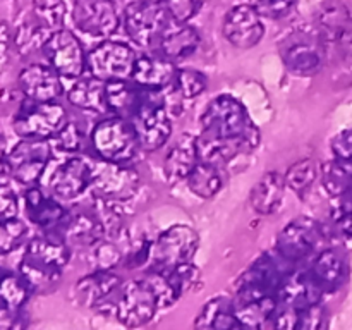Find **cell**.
Listing matches in <instances>:
<instances>
[{
	"mask_svg": "<svg viewBox=\"0 0 352 330\" xmlns=\"http://www.w3.org/2000/svg\"><path fill=\"white\" fill-rule=\"evenodd\" d=\"M71 260V248L64 239L36 237L31 241L21 263V275L33 291H50L60 280V272Z\"/></svg>",
	"mask_w": 352,
	"mask_h": 330,
	"instance_id": "1",
	"label": "cell"
},
{
	"mask_svg": "<svg viewBox=\"0 0 352 330\" xmlns=\"http://www.w3.org/2000/svg\"><path fill=\"white\" fill-rule=\"evenodd\" d=\"M201 133L223 140L244 141L251 150L260 144V131L243 103L230 95H220L210 102L201 116Z\"/></svg>",
	"mask_w": 352,
	"mask_h": 330,
	"instance_id": "2",
	"label": "cell"
},
{
	"mask_svg": "<svg viewBox=\"0 0 352 330\" xmlns=\"http://www.w3.org/2000/svg\"><path fill=\"white\" fill-rule=\"evenodd\" d=\"M91 143L102 160L116 164H127L141 148L133 124L119 116L96 124L91 133Z\"/></svg>",
	"mask_w": 352,
	"mask_h": 330,
	"instance_id": "3",
	"label": "cell"
},
{
	"mask_svg": "<svg viewBox=\"0 0 352 330\" xmlns=\"http://www.w3.org/2000/svg\"><path fill=\"white\" fill-rule=\"evenodd\" d=\"M198 234L189 226H172L151 241L148 270L162 272L174 268L181 263H188L198 250Z\"/></svg>",
	"mask_w": 352,
	"mask_h": 330,
	"instance_id": "4",
	"label": "cell"
},
{
	"mask_svg": "<svg viewBox=\"0 0 352 330\" xmlns=\"http://www.w3.org/2000/svg\"><path fill=\"white\" fill-rule=\"evenodd\" d=\"M168 14L164 0H136L124 10V28L131 40L140 47H150L153 41H160L167 30Z\"/></svg>",
	"mask_w": 352,
	"mask_h": 330,
	"instance_id": "5",
	"label": "cell"
},
{
	"mask_svg": "<svg viewBox=\"0 0 352 330\" xmlns=\"http://www.w3.org/2000/svg\"><path fill=\"white\" fill-rule=\"evenodd\" d=\"M50 162V144L41 138H24L3 155V174H10L12 179L26 186L36 184L43 175Z\"/></svg>",
	"mask_w": 352,
	"mask_h": 330,
	"instance_id": "6",
	"label": "cell"
},
{
	"mask_svg": "<svg viewBox=\"0 0 352 330\" xmlns=\"http://www.w3.org/2000/svg\"><path fill=\"white\" fill-rule=\"evenodd\" d=\"M67 124L64 107L55 102H36L28 98L14 117V129L23 138L50 140Z\"/></svg>",
	"mask_w": 352,
	"mask_h": 330,
	"instance_id": "7",
	"label": "cell"
},
{
	"mask_svg": "<svg viewBox=\"0 0 352 330\" xmlns=\"http://www.w3.org/2000/svg\"><path fill=\"white\" fill-rule=\"evenodd\" d=\"M160 308L158 298L146 278L124 282L113 309L120 323L126 327H141L150 322Z\"/></svg>",
	"mask_w": 352,
	"mask_h": 330,
	"instance_id": "8",
	"label": "cell"
},
{
	"mask_svg": "<svg viewBox=\"0 0 352 330\" xmlns=\"http://www.w3.org/2000/svg\"><path fill=\"white\" fill-rule=\"evenodd\" d=\"M91 188L100 201H124L140 189V174L126 164L103 160L102 165L93 168Z\"/></svg>",
	"mask_w": 352,
	"mask_h": 330,
	"instance_id": "9",
	"label": "cell"
},
{
	"mask_svg": "<svg viewBox=\"0 0 352 330\" xmlns=\"http://www.w3.org/2000/svg\"><path fill=\"white\" fill-rule=\"evenodd\" d=\"M136 58L129 45L120 41H103L88 54V69L91 76L105 82L127 79L133 76Z\"/></svg>",
	"mask_w": 352,
	"mask_h": 330,
	"instance_id": "10",
	"label": "cell"
},
{
	"mask_svg": "<svg viewBox=\"0 0 352 330\" xmlns=\"http://www.w3.org/2000/svg\"><path fill=\"white\" fill-rule=\"evenodd\" d=\"M52 67L65 78H79L88 67V55L72 31L57 30L48 36L43 47Z\"/></svg>",
	"mask_w": 352,
	"mask_h": 330,
	"instance_id": "11",
	"label": "cell"
},
{
	"mask_svg": "<svg viewBox=\"0 0 352 330\" xmlns=\"http://www.w3.org/2000/svg\"><path fill=\"white\" fill-rule=\"evenodd\" d=\"M140 146L144 151H155L164 146L172 134L170 117L162 102H153L151 96H144V103L133 117Z\"/></svg>",
	"mask_w": 352,
	"mask_h": 330,
	"instance_id": "12",
	"label": "cell"
},
{
	"mask_svg": "<svg viewBox=\"0 0 352 330\" xmlns=\"http://www.w3.org/2000/svg\"><path fill=\"white\" fill-rule=\"evenodd\" d=\"M322 239L318 222L309 217H298L280 230L277 237V251L291 263L301 261L315 253Z\"/></svg>",
	"mask_w": 352,
	"mask_h": 330,
	"instance_id": "13",
	"label": "cell"
},
{
	"mask_svg": "<svg viewBox=\"0 0 352 330\" xmlns=\"http://www.w3.org/2000/svg\"><path fill=\"white\" fill-rule=\"evenodd\" d=\"M72 19L79 30L93 36H109L120 24L112 0H76Z\"/></svg>",
	"mask_w": 352,
	"mask_h": 330,
	"instance_id": "14",
	"label": "cell"
},
{
	"mask_svg": "<svg viewBox=\"0 0 352 330\" xmlns=\"http://www.w3.org/2000/svg\"><path fill=\"white\" fill-rule=\"evenodd\" d=\"M261 17L250 2L230 9L223 21V34L229 43L237 48H251L260 43L265 34Z\"/></svg>",
	"mask_w": 352,
	"mask_h": 330,
	"instance_id": "15",
	"label": "cell"
},
{
	"mask_svg": "<svg viewBox=\"0 0 352 330\" xmlns=\"http://www.w3.org/2000/svg\"><path fill=\"white\" fill-rule=\"evenodd\" d=\"M122 280L112 270H95L93 274L86 275L78 280L74 287L76 301L86 308L105 309L112 308V302L117 301Z\"/></svg>",
	"mask_w": 352,
	"mask_h": 330,
	"instance_id": "16",
	"label": "cell"
},
{
	"mask_svg": "<svg viewBox=\"0 0 352 330\" xmlns=\"http://www.w3.org/2000/svg\"><path fill=\"white\" fill-rule=\"evenodd\" d=\"M323 292L325 291L309 268L308 270L289 272L278 289V305L302 311L308 306L320 302Z\"/></svg>",
	"mask_w": 352,
	"mask_h": 330,
	"instance_id": "17",
	"label": "cell"
},
{
	"mask_svg": "<svg viewBox=\"0 0 352 330\" xmlns=\"http://www.w3.org/2000/svg\"><path fill=\"white\" fill-rule=\"evenodd\" d=\"M54 67L41 64L26 65L19 72V88L30 100L55 102L62 93V82Z\"/></svg>",
	"mask_w": 352,
	"mask_h": 330,
	"instance_id": "18",
	"label": "cell"
},
{
	"mask_svg": "<svg viewBox=\"0 0 352 330\" xmlns=\"http://www.w3.org/2000/svg\"><path fill=\"white\" fill-rule=\"evenodd\" d=\"M93 167L82 158H69L52 175V192L58 198L74 199L91 186Z\"/></svg>",
	"mask_w": 352,
	"mask_h": 330,
	"instance_id": "19",
	"label": "cell"
},
{
	"mask_svg": "<svg viewBox=\"0 0 352 330\" xmlns=\"http://www.w3.org/2000/svg\"><path fill=\"white\" fill-rule=\"evenodd\" d=\"M179 69H175V64L172 58L164 55L160 52L158 55H141L136 58L133 69V79L138 86L144 89H158L167 88L175 81Z\"/></svg>",
	"mask_w": 352,
	"mask_h": 330,
	"instance_id": "20",
	"label": "cell"
},
{
	"mask_svg": "<svg viewBox=\"0 0 352 330\" xmlns=\"http://www.w3.org/2000/svg\"><path fill=\"white\" fill-rule=\"evenodd\" d=\"M198 144L191 134H182L177 143L170 148L164 162V172L170 182L188 181L189 174L198 165Z\"/></svg>",
	"mask_w": 352,
	"mask_h": 330,
	"instance_id": "21",
	"label": "cell"
},
{
	"mask_svg": "<svg viewBox=\"0 0 352 330\" xmlns=\"http://www.w3.org/2000/svg\"><path fill=\"white\" fill-rule=\"evenodd\" d=\"M144 88L138 86L136 82H127L126 79H113V81H107L105 86V96H107V107L112 110L116 116L131 117L133 119L136 116L138 110L144 103V96L146 93L143 91Z\"/></svg>",
	"mask_w": 352,
	"mask_h": 330,
	"instance_id": "22",
	"label": "cell"
},
{
	"mask_svg": "<svg viewBox=\"0 0 352 330\" xmlns=\"http://www.w3.org/2000/svg\"><path fill=\"white\" fill-rule=\"evenodd\" d=\"M282 60L294 74L311 76L322 65V52L315 41L296 38L282 47Z\"/></svg>",
	"mask_w": 352,
	"mask_h": 330,
	"instance_id": "23",
	"label": "cell"
},
{
	"mask_svg": "<svg viewBox=\"0 0 352 330\" xmlns=\"http://www.w3.org/2000/svg\"><path fill=\"white\" fill-rule=\"evenodd\" d=\"M277 294L234 299L237 322H239L241 327H251V329H261L268 322H272L275 311H277Z\"/></svg>",
	"mask_w": 352,
	"mask_h": 330,
	"instance_id": "24",
	"label": "cell"
},
{
	"mask_svg": "<svg viewBox=\"0 0 352 330\" xmlns=\"http://www.w3.org/2000/svg\"><path fill=\"white\" fill-rule=\"evenodd\" d=\"M198 31L181 21H174L172 26H167L160 38V52L174 62L189 57L198 48Z\"/></svg>",
	"mask_w": 352,
	"mask_h": 330,
	"instance_id": "25",
	"label": "cell"
},
{
	"mask_svg": "<svg viewBox=\"0 0 352 330\" xmlns=\"http://www.w3.org/2000/svg\"><path fill=\"white\" fill-rule=\"evenodd\" d=\"M198 144V157L199 162H208L223 167V164L230 162L241 153H251V148L244 141L239 140H223V138L210 136V134L201 133L196 138Z\"/></svg>",
	"mask_w": 352,
	"mask_h": 330,
	"instance_id": "26",
	"label": "cell"
},
{
	"mask_svg": "<svg viewBox=\"0 0 352 330\" xmlns=\"http://www.w3.org/2000/svg\"><path fill=\"white\" fill-rule=\"evenodd\" d=\"M26 212L33 223L50 229L60 223L65 217V210L54 196H48L38 188L28 189L26 192Z\"/></svg>",
	"mask_w": 352,
	"mask_h": 330,
	"instance_id": "27",
	"label": "cell"
},
{
	"mask_svg": "<svg viewBox=\"0 0 352 330\" xmlns=\"http://www.w3.org/2000/svg\"><path fill=\"white\" fill-rule=\"evenodd\" d=\"M285 186V179L278 172H267L251 191L250 199L254 212L260 215H272L277 212L284 198Z\"/></svg>",
	"mask_w": 352,
	"mask_h": 330,
	"instance_id": "28",
	"label": "cell"
},
{
	"mask_svg": "<svg viewBox=\"0 0 352 330\" xmlns=\"http://www.w3.org/2000/svg\"><path fill=\"white\" fill-rule=\"evenodd\" d=\"M65 243L72 246H89L93 248L105 236V223L91 213H78L71 217L65 226Z\"/></svg>",
	"mask_w": 352,
	"mask_h": 330,
	"instance_id": "29",
	"label": "cell"
},
{
	"mask_svg": "<svg viewBox=\"0 0 352 330\" xmlns=\"http://www.w3.org/2000/svg\"><path fill=\"white\" fill-rule=\"evenodd\" d=\"M105 86L107 82L95 78V76L79 79L69 89L67 98L78 109L89 110V112H105V110H109V107H107Z\"/></svg>",
	"mask_w": 352,
	"mask_h": 330,
	"instance_id": "30",
	"label": "cell"
},
{
	"mask_svg": "<svg viewBox=\"0 0 352 330\" xmlns=\"http://www.w3.org/2000/svg\"><path fill=\"white\" fill-rule=\"evenodd\" d=\"M196 329H234L241 327L237 322L236 309H234L232 299L226 296H219L206 302L199 311L198 318L195 322Z\"/></svg>",
	"mask_w": 352,
	"mask_h": 330,
	"instance_id": "31",
	"label": "cell"
},
{
	"mask_svg": "<svg viewBox=\"0 0 352 330\" xmlns=\"http://www.w3.org/2000/svg\"><path fill=\"white\" fill-rule=\"evenodd\" d=\"M309 270L313 272L325 292L339 289L346 277V265H344L342 256L333 250H323L322 253L316 254Z\"/></svg>",
	"mask_w": 352,
	"mask_h": 330,
	"instance_id": "32",
	"label": "cell"
},
{
	"mask_svg": "<svg viewBox=\"0 0 352 330\" xmlns=\"http://www.w3.org/2000/svg\"><path fill=\"white\" fill-rule=\"evenodd\" d=\"M320 177H322L323 188L327 189L333 198H342V196L352 192V160L336 157L333 160L325 162L320 168Z\"/></svg>",
	"mask_w": 352,
	"mask_h": 330,
	"instance_id": "33",
	"label": "cell"
},
{
	"mask_svg": "<svg viewBox=\"0 0 352 330\" xmlns=\"http://www.w3.org/2000/svg\"><path fill=\"white\" fill-rule=\"evenodd\" d=\"M226 175L220 165L208 164V162H198L195 170L189 174L188 184L189 189L199 198H212L223 188Z\"/></svg>",
	"mask_w": 352,
	"mask_h": 330,
	"instance_id": "34",
	"label": "cell"
},
{
	"mask_svg": "<svg viewBox=\"0 0 352 330\" xmlns=\"http://www.w3.org/2000/svg\"><path fill=\"white\" fill-rule=\"evenodd\" d=\"M349 23L351 16L346 6H342L337 0H329L323 6L322 14H320V28H322V36L325 41L339 43Z\"/></svg>",
	"mask_w": 352,
	"mask_h": 330,
	"instance_id": "35",
	"label": "cell"
},
{
	"mask_svg": "<svg viewBox=\"0 0 352 330\" xmlns=\"http://www.w3.org/2000/svg\"><path fill=\"white\" fill-rule=\"evenodd\" d=\"M33 287L23 275L6 274L0 285V301L2 306L10 309H23L26 301L30 299Z\"/></svg>",
	"mask_w": 352,
	"mask_h": 330,
	"instance_id": "36",
	"label": "cell"
},
{
	"mask_svg": "<svg viewBox=\"0 0 352 330\" xmlns=\"http://www.w3.org/2000/svg\"><path fill=\"white\" fill-rule=\"evenodd\" d=\"M284 179L287 188H291L296 195H306L316 179L315 162H313L311 158H305V160L296 162L294 165H291V167L287 168Z\"/></svg>",
	"mask_w": 352,
	"mask_h": 330,
	"instance_id": "37",
	"label": "cell"
},
{
	"mask_svg": "<svg viewBox=\"0 0 352 330\" xmlns=\"http://www.w3.org/2000/svg\"><path fill=\"white\" fill-rule=\"evenodd\" d=\"M33 10L41 26L47 30L57 31L64 26L65 14H67L64 0H33Z\"/></svg>",
	"mask_w": 352,
	"mask_h": 330,
	"instance_id": "38",
	"label": "cell"
},
{
	"mask_svg": "<svg viewBox=\"0 0 352 330\" xmlns=\"http://www.w3.org/2000/svg\"><path fill=\"white\" fill-rule=\"evenodd\" d=\"M175 91L181 95V98L192 100L201 95L208 86V79L203 72L196 69H181L175 76Z\"/></svg>",
	"mask_w": 352,
	"mask_h": 330,
	"instance_id": "39",
	"label": "cell"
},
{
	"mask_svg": "<svg viewBox=\"0 0 352 330\" xmlns=\"http://www.w3.org/2000/svg\"><path fill=\"white\" fill-rule=\"evenodd\" d=\"M26 223L16 217L2 220V226H0V250H2V253L7 254L16 250L26 237Z\"/></svg>",
	"mask_w": 352,
	"mask_h": 330,
	"instance_id": "40",
	"label": "cell"
},
{
	"mask_svg": "<svg viewBox=\"0 0 352 330\" xmlns=\"http://www.w3.org/2000/svg\"><path fill=\"white\" fill-rule=\"evenodd\" d=\"M250 3L263 17L280 19V17H285L294 9L298 0H250Z\"/></svg>",
	"mask_w": 352,
	"mask_h": 330,
	"instance_id": "41",
	"label": "cell"
},
{
	"mask_svg": "<svg viewBox=\"0 0 352 330\" xmlns=\"http://www.w3.org/2000/svg\"><path fill=\"white\" fill-rule=\"evenodd\" d=\"M120 258H122V253L113 244L100 241L93 246V260H95L96 270H110L116 265H119Z\"/></svg>",
	"mask_w": 352,
	"mask_h": 330,
	"instance_id": "42",
	"label": "cell"
},
{
	"mask_svg": "<svg viewBox=\"0 0 352 330\" xmlns=\"http://www.w3.org/2000/svg\"><path fill=\"white\" fill-rule=\"evenodd\" d=\"M164 3L172 19L188 23L201 9L203 0H164Z\"/></svg>",
	"mask_w": 352,
	"mask_h": 330,
	"instance_id": "43",
	"label": "cell"
},
{
	"mask_svg": "<svg viewBox=\"0 0 352 330\" xmlns=\"http://www.w3.org/2000/svg\"><path fill=\"white\" fill-rule=\"evenodd\" d=\"M55 144L62 151H78L82 144V133L74 122H67L55 136Z\"/></svg>",
	"mask_w": 352,
	"mask_h": 330,
	"instance_id": "44",
	"label": "cell"
},
{
	"mask_svg": "<svg viewBox=\"0 0 352 330\" xmlns=\"http://www.w3.org/2000/svg\"><path fill=\"white\" fill-rule=\"evenodd\" d=\"M325 325V311L320 306V302L316 305L308 306V308L302 309L299 313V325L298 329H320V327Z\"/></svg>",
	"mask_w": 352,
	"mask_h": 330,
	"instance_id": "45",
	"label": "cell"
},
{
	"mask_svg": "<svg viewBox=\"0 0 352 330\" xmlns=\"http://www.w3.org/2000/svg\"><path fill=\"white\" fill-rule=\"evenodd\" d=\"M339 199L340 205L337 206L336 222L337 226H339V229L352 239V192L351 195L342 196V198Z\"/></svg>",
	"mask_w": 352,
	"mask_h": 330,
	"instance_id": "46",
	"label": "cell"
},
{
	"mask_svg": "<svg viewBox=\"0 0 352 330\" xmlns=\"http://www.w3.org/2000/svg\"><path fill=\"white\" fill-rule=\"evenodd\" d=\"M17 210H19L17 196L14 195V191L9 188L6 177H3L2 188H0V217H2V220L12 219L17 215Z\"/></svg>",
	"mask_w": 352,
	"mask_h": 330,
	"instance_id": "47",
	"label": "cell"
},
{
	"mask_svg": "<svg viewBox=\"0 0 352 330\" xmlns=\"http://www.w3.org/2000/svg\"><path fill=\"white\" fill-rule=\"evenodd\" d=\"M333 155L344 160H352V127L337 134L332 141Z\"/></svg>",
	"mask_w": 352,
	"mask_h": 330,
	"instance_id": "48",
	"label": "cell"
},
{
	"mask_svg": "<svg viewBox=\"0 0 352 330\" xmlns=\"http://www.w3.org/2000/svg\"><path fill=\"white\" fill-rule=\"evenodd\" d=\"M339 45H340V48H342L346 58L352 60V19H351L349 26H347L346 31H344V34H342V38H340Z\"/></svg>",
	"mask_w": 352,
	"mask_h": 330,
	"instance_id": "49",
	"label": "cell"
},
{
	"mask_svg": "<svg viewBox=\"0 0 352 330\" xmlns=\"http://www.w3.org/2000/svg\"><path fill=\"white\" fill-rule=\"evenodd\" d=\"M7 47H9V30H7V24H2V57L3 64L7 60Z\"/></svg>",
	"mask_w": 352,
	"mask_h": 330,
	"instance_id": "50",
	"label": "cell"
}]
</instances>
